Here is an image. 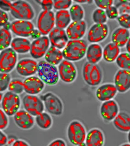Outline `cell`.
I'll return each mask as SVG.
<instances>
[{
  "mask_svg": "<svg viewBox=\"0 0 130 146\" xmlns=\"http://www.w3.org/2000/svg\"><path fill=\"white\" fill-rule=\"evenodd\" d=\"M88 46V43L82 39L69 40L62 51L64 59L72 62L80 61L84 58Z\"/></svg>",
  "mask_w": 130,
  "mask_h": 146,
  "instance_id": "6da1fadb",
  "label": "cell"
},
{
  "mask_svg": "<svg viewBox=\"0 0 130 146\" xmlns=\"http://www.w3.org/2000/svg\"><path fill=\"white\" fill-rule=\"evenodd\" d=\"M87 132L84 126L77 120L70 122L67 128V138L75 146H86L85 143Z\"/></svg>",
  "mask_w": 130,
  "mask_h": 146,
  "instance_id": "7a4b0ae2",
  "label": "cell"
},
{
  "mask_svg": "<svg viewBox=\"0 0 130 146\" xmlns=\"http://www.w3.org/2000/svg\"><path fill=\"white\" fill-rule=\"evenodd\" d=\"M37 73L40 78L46 85H55L59 81L57 67L46 61H41L38 63Z\"/></svg>",
  "mask_w": 130,
  "mask_h": 146,
  "instance_id": "3957f363",
  "label": "cell"
},
{
  "mask_svg": "<svg viewBox=\"0 0 130 146\" xmlns=\"http://www.w3.org/2000/svg\"><path fill=\"white\" fill-rule=\"evenodd\" d=\"M82 77L85 83L90 86L100 85L103 80V72L97 64L85 62L82 68Z\"/></svg>",
  "mask_w": 130,
  "mask_h": 146,
  "instance_id": "277c9868",
  "label": "cell"
},
{
  "mask_svg": "<svg viewBox=\"0 0 130 146\" xmlns=\"http://www.w3.org/2000/svg\"><path fill=\"white\" fill-rule=\"evenodd\" d=\"M10 12L17 20L30 21L35 16L34 9L30 4L26 1L20 0L12 3Z\"/></svg>",
  "mask_w": 130,
  "mask_h": 146,
  "instance_id": "5b68a950",
  "label": "cell"
},
{
  "mask_svg": "<svg viewBox=\"0 0 130 146\" xmlns=\"http://www.w3.org/2000/svg\"><path fill=\"white\" fill-rule=\"evenodd\" d=\"M44 107L46 111L51 115H61L64 110V106L62 101L57 95L52 93L48 92L41 97Z\"/></svg>",
  "mask_w": 130,
  "mask_h": 146,
  "instance_id": "8992f818",
  "label": "cell"
},
{
  "mask_svg": "<svg viewBox=\"0 0 130 146\" xmlns=\"http://www.w3.org/2000/svg\"><path fill=\"white\" fill-rule=\"evenodd\" d=\"M17 54L12 48H8L0 52V72L9 73L16 67Z\"/></svg>",
  "mask_w": 130,
  "mask_h": 146,
  "instance_id": "52a82bcc",
  "label": "cell"
},
{
  "mask_svg": "<svg viewBox=\"0 0 130 146\" xmlns=\"http://www.w3.org/2000/svg\"><path fill=\"white\" fill-rule=\"evenodd\" d=\"M55 18L53 11H42L37 19V28L43 36L49 35L55 28Z\"/></svg>",
  "mask_w": 130,
  "mask_h": 146,
  "instance_id": "ba28073f",
  "label": "cell"
},
{
  "mask_svg": "<svg viewBox=\"0 0 130 146\" xmlns=\"http://www.w3.org/2000/svg\"><path fill=\"white\" fill-rule=\"evenodd\" d=\"M20 107V99L18 94L9 91L3 95L2 107V110L7 116L14 115L19 109Z\"/></svg>",
  "mask_w": 130,
  "mask_h": 146,
  "instance_id": "9c48e42d",
  "label": "cell"
},
{
  "mask_svg": "<svg viewBox=\"0 0 130 146\" xmlns=\"http://www.w3.org/2000/svg\"><path fill=\"white\" fill-rule=\"evenodd\" d=\"M24 110L33 116L38 115L44 110V105L41 98L36 95L27 94L22 98Z\"/></svg>",
  "mask_w": 130,
  "mask_h": 146,
  "instance_id": "30bf717a",
  "label": "cell"
},
{
  "mask_svg": "<svg viewBox=\"0 0 130 146\" xmlns=\"http://www.w3.org/2000/svg\"><path fill=\"white\" fill-rule=\"evenodd\" d=\"M58 71L59 78L67 84L73 82L77 76V70L75 64L65 59L58 65Z\"/></svg>",
  "mask_w": 130,
  "mask_h": 146,
  "instance_id": "8fae6325",
  "label": "cell"
},
{
  "mask_svg": "<svg viewBox=\"0 0 130 146\" xmlns=\"http://www.w3.org/2000/svg\"><path fill=\"white\" fill-rule=\"evenodd\" d=\"M109 27L106 24H94L88 31L87 40L91 43H98L103 41L108 36Z\"/></svg>",
  "mask_w": 130,
  "mask_h": 146,
  "instance_id": "7c38bea8",
  "label": "cell"
},
{
  "mask_svg": "<svg viewBox=\"0 0 130 146\" xmlns=\"http://www.w3.org/2000/svg\"><path fill=\"white\" fill-rule=\"evenodd\" d=\"M50 42L49 37L43 36L34 40L31 44L30 53L34 59H39L45 56L49 48Z\"/></svg>",
  "mask_w": 130,
  "mask_h": 146,
  "instance_id": "4fadbf2b",
  "label": "cell"
},
{
  "mask_svg": "<svg viewBox=\"0 0 130 146\" xmlns=\"http://www.w3.org/2000/svg\"><path fill=\"white\" fill-rule=\"evenodd\" d=\"M35 29L33 23L29 21L16 20L12 23L11 30L19 37L27 38L31 36Z\"/></svg>",
  "mask_w": 130,
  "mask_h": 146,
  "instance_id": "5bb4252c",
  "label": "cell"
},
{
  "mask_svg": "<svg viewBox=\"0 0 130 146\" xmlns=\"http://www.w3.org/2000/svg\"><path fill=\"white\" fill-rule=\"evenodd\" d=\"M100 114L106 122H112L119 113L118 103L114 100L102 102L100 107Z\"/></svg>",
  "mask_w": 130,
  "mask_h": 146,
  "instance_id": "9a60e30c",
  "label": "cell"
},
{
  "mask_svg": "<svg viewBox=\"0 0 130 146\" xmlns=\"http://www.w3.org/2000/svg\"><path fill=\"white\" fill-rule=\"evenodd\" d=\"M87 31V24L84 20L72 21L67 28L66 32L70 40L82 39Z\"/></svg>",
  "mask_w": 130,
  "mask_h": 146,
  "instance_id": "2e32d148",
  "label": "cell"
},
{
  "mask_svg": "<svg viewBox=\"0 0 130 146\" xmlns=\"http://www.w3.org/2000/svg\"><path fill=\"white\" fill-rule=\"evenodd\" d=\"M38 67L36 61L31 58H24L16 65V71L20 76L30 77L37 73Z\"/></svg>",
  "mask_w": 130,
  "mask_h": 146,
  "instance_id": "e0dca14e",
  "label": "cell"
},
{
  "mask_svg": "<svg viewBox=\"0 0 130 146\" xmlns=\"http://www.w3.org/2000/svg\"><path fill=\"white\" fill-rule=\"evenodd\" d=\"M49 39L51 46L61 50L66 46L69 39L65 29L55 27L49 34Z\"/></svg>",
  "mask_w": 130,
  "mask_h": 146,
  "instance_id": "ac0fdd59",
  "label": "cell"
},
{
  "mask_svg": "<svg viewBox=\"0 0 130 146\" xmlns=\"http://www.w3.org/2000/svg\"><path fill=\"white\" fill-rule=\"evenodd\" d=\"M114 85L120 93L129 91L130 89V70H118L115 74Z\"/></svg>",
  "mask_w": 130,
  "mask_h": 146,
  "instance_id": "d6986e66",
  "label": "cell"
},
{
  "mask_svg": "<svg viewBox=\"0 0 130 146\" xmlns=\"http://www.w3.org/2000/svg\"><path fill=\"white\" fill-rule=\"evenodd\" d=\"M118 90L115 85L106 83L100 86L95 92L96 97L100 102L112 100L117 94Z\"/></svg>",
  "mask_w": 130,
  "mask_h": 146,
  "instance_id": "ffe728a7",
  "label": "cell"
},
{
  "mask_svg": "<svg viewBox=\"0 0 130 146\" xmlns=\"http://www.w3.org/2000/svg\"><path fill=\"white\" fill-rule=\"evenodd\" d=\"M24 91L29 94H39L45 87V83L39 77L30 76L24 81Z\"/></svg>",
  "mask_w": 130,
  "mask_h": 146,
  "instance_id": "44dd1931",
  "label": "cell"
},
{
  "mask_svg": "<svg viewBox=\"0 0 130 146\" xmlns=\"http://www.w3.org/2000/svg\"><path fill=\"white\" fill-rule=\"evenodd\" d=\"M14 120L18 127L24 130L30 129L34 125L33 116L26 110H18L14 115Z\"/></svg>",
  "mask_w": 130,
  "mask_h": 146,
  "instance_id": "7402d4cb",
  "label": "cell"
},
{
  "mask_svg": "<svg viewBox=\"0 0 130 146\" xmlns=\"http://www.w3.org/2000/svg\"><path fill=\"white\" fill-rule=\"evenodd\" d=\"M105 140L103 131L98 128H94L87 133L85 143L87 146H102L105 143Z\"/></svg>",
  "mask_w": 130,
  "mask_h": 146,
  "instance_id": "603a6c76",
  "label": "cell"
},
{
  "mask_svg": "<svg viewBox=\"0 0 130 146\" xmlns=\"http://www.w3.org/2000/svg\"><path fill=\"white\" fill-rule=\"evenodd\" d=\"M103 48L100 44L91 43L88 46L85 55L87 62L97 64L103 58Z\"/></svg>",
  "mask_w": 130,
  "mask_h": 146,
  "instance_id": "cb8c5ba5",
  "label": "cell"
},
{
  "mask_svg": "<svg viewBox=\"0 0 130 146\" xmlns=\"http://www.w3.org/2000/svg\"><path fill=\"white\" fill-rule=\"evenodd\" d=\"M130 38V31L120 27L116 28L112 32L111 40L112 42L119 48H123L125 46Z\"/></svg>",
  "mask_w": 130,
  "mask_h": 146,
  "instance_id": "d4e9b609",
  "label": "cell"
},
{
  "mask_svg": "<svg viewBox=\"0 0 130 146\" xmlns=\"http://www.w3.org/2000/svg\"><path fill=\"white\" fill-rule=\"evenodd\" d=\"M112 122L114 127L119 131L128 133L130 131V115L127 113H119Z\"/></svg>",
  "mask_w": 130,
  "mask_h": 146,
  "instance_id": "484cf974",
  "label": "cell"
},
{
  "mask_svg": "<svg viewBox=\"0 0 130 146\" xmlns=\"http://www.w3.org/2000/svg\"><path fill=\"white\" fill-rule=\"evenodd\" d=\"M31 44L30 40L26 38L16 37L12 40L11 46L16 53L25 54L30 51Z\"/></svg>",
  "mask_w": 130,
  "mask_h": 146,
  "instance_id": "4316f807",
  "label": "cell"
},
{
  "mask_svg": "<svg viewBox=\"0 0 130 146\" xmlns=\"http://www.w3.org/2000/svg\"><path fill=\"white\" fill-rule=\"evenodd\" d=\"M120 53V49L114 43H107L103 49V58L108 63H112L116 60Z\"/></svg>",
  "mask_w": 130,
  "mask_h": 146,
  "instance_id": "83f0119b",
  "label": "cell"
},
{
  "mask_svg": "<svg viewBox=\"0 0 130 146\" xmlns=\"http://www.w3.org/2000/svg\"><path fill=\"white\" fill-rule=\"evenodd\" d=\"M44 58L47 62L56 66L60 64L63 60L64 56L61 50L51 46L46 52Z\"/></svg>",
  "mask_w": 130,
  "mask_h": 146,
  "instance_id": "f1b7e54d",
  "label": "cell"
},
{
  "mask_svg": "<svg viewBox=\"0 0 130 146\" xmlns=\"http://www.w3.org/2000/svg\"><path fill=\"white\" fill-rule=\"evenodd\" d=\"M56 27L65 29L71 23L69 12L68 10L58 11L55 14Z\"/></svg>",
  "mask_w": 130,
  "mask_h": 146,
  "instance_id": "f546056e",
  "label": "cell"
},
{
  "mask_svg": "<svg viewBox=\"0 0 130 146\" xmlns=\"http://www.w3.org/2000/svg\"><path fill=\"white\" fill-rule=\"evenodd\" d=\"M35 121L37 125L43 129H48L53 124L51 116L49 113L43 112L36 116Z\"/></svg>",
  "mask_w": 130,
  "mask_h": 146,
  "instance_id": "4dcf8cb0",
  "label": "cell"
},
{
  "mask_svg": "<svg viewBox=\"0 0 130 146\" xmlns=\"http://www.w3.org/2000/svg\"><path fill=\"white\" fill-rule=\"evenodd\" d=\"M70 15L73 21H83L84 17V10L79 4H74L69 9Z\"/></svg>",
  "mask_w": 130,
  "mask_h": 146,
  "instance_id": "1f68e13d",
  "label": "cell"
},
{
  "mask_svg": "<svg viewBox=\"0 0 130 146\" xmlns=\"http://www.w3.org/2000/svg\"><path fill=\"white\" fill-rule=\"evenodd\" d=\"M12 41L11 31L4 28L0 29V51L9 48Z\"/></svg>",
  "mask_w": 130,
  "mask_h": 146,
  "instance_id": "d6a6232c",
  "label": "cell"
},
{
  "mask_svg": "<svg viewBox=\"0 0 130 146\" xmlns=\"http://www.w3.org/2000/svg\"><path fill=\"white\" fill-rule=\"evenodd\" d=\"M115 62L118 67L121 70H130V54L127 52L120 53Z\"/></svg>",
  "mask_w": 130,
  "mask_h": 146,
  "instance_id": "836d02e7",
  "label": "cell"
},
{
  "mask_svg": "<svg viewBox=\"0 0 130 146\" xmlns=\"http://www.w3.org/2000/svg\"><path fill=\"white\" fill-rule=\"evenodd\" d=\"M92 17V20L95 24H106L108 19L105 11L98 8L96 9L93 11Z\"/></svg>",
  "mask_w": 130,
  "mask_h": 146,
  "instance_id": "e575fe53",
  "label": "cell"
},
{
  "mask_svg": "<svg viewBox=\"0 0 130 146\" xmlns=\"http://www.w3.org/2000/svg\"><path fill=\"white\" fill-rule=\"evenodd\" d=\"M9 91L15 94H21L24 91V82L19 79H12L9 86Z\"/></svg>",
  "mask_w": 130,
  "mask_h": 146,
  "instance_id": "d590c367",
  "label": "cell"
},
{
  "mask_svg": "<svg viewBox=\"0 0 130 146\" xmlns=\"http://www.w3.org/2000/svg\"><path fill=\"white\" fill-rule=\"evenodd\" d=\"M54 2V9L57 11L67 10L73 5L71 0H55Z\"/></svg>",
  "mask_w": 130,
  "mask_h": 146,
  "instance_id": "8d00e7d4",
  "label": "cell"
},
{
  "mask_svg": "<svg viewBox=\"0 0 130 146\" xmlns=\"http://www.w3.org/2000/svg\"><path fill=\"white\" fill-rule=\"evenodd\" d=\"M11 77L9 73L0 72V92L5 91L9 88Z\"/></svg>",
  "mask_w": 130,
  "mask_h": 146,
  "instance_id": "74e56055",
  "label": "cell"
},
{
  "mask_svg": "<svg viewBox=\"0 0 130 146\" xmlns=\"http://www.w3.org/2000/svg\"><path fill=\"white\" fill-rule=\"evenodd\" d=\"M117 19L121 27L130 30V14H124L120 15Z\"/></svg>",
  "mask_w": 130,
  "mask_h": 146,
  "instance_id": "f35d334b",
  "label": "cell"
},
{
  "mask_svg": "<svg viewBox=\"0 0 130 146\" xmlns=\"http://www.w3.org/2000/svg\"><path fill=\"white\" fill-rule=\"evenodd\" d=\"M120 3L117 5H115L118 9L119 15L124 14H130V6L129 2L127 1H120Z\"/></svg>",
  "mask_w": 130,
  "mask_h": 146,
  "instance_id": "ab89813d",
  "label": "cell"
},
{
  "mask_svg": "<svg viewBox=\"0 0 130 146\" xmlns=\"http://www.w3.org/2000/svg\"><path fill=\"white\" fill-rule=\"evenodd\" d=\"M105 12L107 18L111 20L117 19L118 16H119L118 9L114 5L109 6L108 8L105 10Z\"/></svg>",
  "mask_w": 130,
  "mask_h": 146,
  "instance_id": "60d3db41",
  "label": "cell"
},
{
  "mask_svg": "<svg viewBox=\"0 0 130 146\" xmlns=\"http://www.w3.org/2000/svg\"><path fill=\"white\" fill-rule=\"evenodd\" d=\"M95 5L98 9L106 10L109 6H112L114 3L113 0H95L94 1Z\"/></svg>",
  "mask_w": 130,
  "mask_h": 146,
  "instance_id": "b9f144b4",
  "label": "cell"
},
{
  "mask_svg": "<svg viewBox=\"0 0 130 146\" xmlns=\"http://www.w3.org/2000/svg\"><path fill=\"white\" fill-rule=\"evenodd\" d=\"M9 125V119L7 115L3 110L0 109V129H5Z\"/></svg>",
  "mask_w": 130,
  "mask_h": 146,
  "instance_id": "7bdbcfd3",
  "label": "cell"
},
{
  "mask_svg": "<svg viewBox=\"0 0 130 146\" xmlns=\"http://www.w3.org/2000/svg\"><path fill=\"white\" fill-rule=\"evenodd\" d=\"M38 1L40 2L38 3L40 4L43 11H51L53 8H54V2L52 0H43Z\"/></svg>",
  "mask_w": 130,
  "mask_h": 146,
  "instance_id": "ee69618b",
  "label": "cell"
},
{
  "mask_svg": "<svg viewBox=\"0 0 130 146\" xmlns=\"http://www.w3.org/2000/svg\"><path fill=\"white\" fill-rule=\"evenodd\" d=\"M12 3L10 1L0 0V9L5 12H10Z\"/></svg>",
  "mask_w": 130,
  "mask_h": 146,
  "instance_id": "f6af8a7d",
  "label": "cell"
},
{
  "mask_svg": "<svg viewBox=\"0 0 130 146\" xmlns=\"http://www.w3.org/2000/svg\"><path fill=\"white\" fill-rule=\"evenodd\" d=\"M9 17L7 13L0 9V27L4 26L9 22Z\"/></svg>",
  "mask_w": 130,
  "mask_h": 146,
  "instance_id": "bcb514c9",
  "label": "cell"
},
{
  "mask_svg": "<svg viewBox=\"0 0 130 146\" xmlns=\"http://www.w3.org/2000/svg\"><path fill=\"white\" fill-rule=\"evenodd\" d=\"M49 146H66V143L64 140L61 139H56L55 140L51 141L49 144Z\"/></svg>",
  "mask_w": 130,
  "mask_h": 146,
  "instance_id": "7dc6e473",
  "label": "cell"
},
{
  "mask_svg": "<svg viewBox=\"0 0 130 146\" xmlns=\"http://www.w3.org/2000/svg\"><path fill=\"white\" fill-rule=\"evenodd\" d=\"M8 139L6 135L0 129V146L5 145L7 143Z\"/></svg>",
  "mask_w": 130,
  "mask_h": 146,
  "instance_id": "c3c4849f",
  "label": "cell"
},
{
  "mask_svg": "<svg viewBox=\"0 0 130 146\" xmlns=\"http://www.w3.org/2000/svg\"><path fill=\"white\" fill-rule=\"evenodd\" d=\"M42 34L38 29H35L33 31V33L31 35V38H33V39L36 40L38 39L41 36Z\"/></svg>",
  "mask_w": 130,
  "mask_h": 146,
  "instance_id": "681fc988",
  "label": "cell"
},
{
  "mask_svg": "<svg viewBox=\"0 0 130 146\" xmlns=\"http://www.w3.org/2000/svg\"><path fill=\"white\" fill-rule=\"evenodd\" d=\"M13 146H29L26 142L24 141L20 140H16L15 142L13 143Z\"/></svg>",
  "mask_w": 130,
  "mask_h": 146,
  "instance_id": "f907efd6",
  "label": "cell"
},
{
  "mask_svg": "<svg viewBox=\"0 0 130 146\" xmlns=\"http://www.w3.org/2000/svg\"><path fill=\"white\" fill-rule=\"evenodd\" d=\"M11 26H12V23H11L9 21L3 26V28L5 29L6 30L9 31L11 29Z\"/></svg>",
  "mask_w": 130,
  "mask_h": 146,
  "instance_id": "816d5d0a",
  "label": "cell"
},
{
  "mask_svg": "<svg viewBox=\"0 0 130 146\" xmlns=\"http://www.w3.org/2000/svg\"><path fill=\"white\" fill-rule=\"evenodd\" d=\"M125 47H126L127 52L130 54V38H129V40H128L127 42V43L126 45H125Z\"/></svg>",
  "mask_w": 130,
  "mask_h": 146,
  "instance_id": "f5cc1de1",
  "label": "cell"
},
{
  "mask_svg": "<svg viewBox=\"0 0 130 146\" xmlns=\"http://www.w3.org/2000/svg\"><path fill=\"white\" fill-rule=\"evenodd\" d=\"M75 2L79 3H84L89 2H90V1H75Z\"/></svg>",
  "mask_w": 130,
  "mask_h": 146,
  "instance_id": "db71d44e",
  "label": "cell"
},
{
  "mask_svg": "<svg viewBox=\"0 0 130 146\" xmlns=\"http://www.w3.org/2000/svg\"><path fill=\"white\" fill-rule=\"evenodd\" d=\"M127 141L129 142V143L130 144V131L128 132V134H127Z\"/></svg>",
  "mask_w": 130,
  "mask_h": 146,
  "instance_id": "11a10c76",
  "label": "cell"
},
{
  "mask_svg": "<svg viewBox=\"0 0 130 146\" xmlns=\"http://www.w3.org/2000/svg\"><path fill=\"white\" fill-rule=\"evenodd\" d=\"M3 94L1 92H0V102H2V99H3Z\"/></svg>",
  "mask_w": 130,
  "mask_h": 146,
  "instance_id": "9f6ffc18",
  "label": "cell"
},
{
  "mask_svg": "<svg viewBox=\"0 0 130 146\" xmlns=\"http://www.w3.org/2000/svg\"><path fill=\"white\" fill-rule=\"evenodd\" d=\"M122 146H130V144L129 143H124Z\"/></svg>",
  "mask_w": 130,
  "mask_h": 146,
  "instance_id": "6f0895ef",
  "label": "cell"
},
{
  "mask_svg": "<svg viewBox=\"0 0 130 146\" xmlns=\"http://www.w3.org/2000/svg\"><path fill=\"white\" fill-rule=\"evenodd\" d=\"M129 5H130V2H129Z\"/></svg>",
  "mask_w": 130,
  "mask_h": 146,
  "instance_id": "680465c9",
  "label": "cell"
},
{
  "mask_svg": "<svg viewBox=\"0 0 130 146\" xmlns=\"http://www.w3.org/2000/svg\"><path fill=\"white\" fill-rule=\"evenodd\" d=\"M129 31H130V30H129Z\"/></svg>",
  "mask_w": 130,
  "mask_h": 146,
  "instance_id": "91938a15",
  "label": "cell"
}]
</instances>
